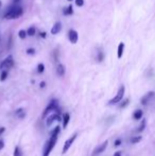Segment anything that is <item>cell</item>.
Wrapping results in <instances>:
<instances>
[{
  "mask_svg": "<svg viewBox=\"0 0 155 156\" xmlns=\"http://www.w3.org/2000/svg\"><path fill=\"white\" fill-rule=\"evenodd\" d=\"M59 134H60V127H55L54 130H53L52 133H51V135H50V139L48 140V142H47L46 146H45L44 155H43V156H49V155H50L51 151L53 150L55 144H57Z\"/></svg>",
  "mask_w": 155,
  "mask_h": 156,
  "instance_id": "cell-1",
  "label": "cell"
},
{
  "mask_svg": "<svg viewBox=\"0 0 155 156\" xmlns=\"http://www.w3.org/2000/svg\"><path fill=\"white\" fill-rule=\"evenodd\" d=\"M23 14V10L20 6H14V8L10 9L4 15L5 19H17Z\"/></svg>",
  "mask_w": 155,
  "mask_h": 156,
  "instance_id": "cell-2",
  "label": "cell"
},
{
  "mask_svg": "<svg viewBox=\"0 0 155 156\" xmlns=\"http://www.w3.org/2000/svg\"><path fill=\"white\" fill-rule=\"evenodd\" d=\"M57 107H59V102H57V100H55V99L51 100V102L47 105L46 109H45L44 113H43V118L47 117L51 112H53V110H57Z\"/></svg>",
  "mask_w": 155,
  "mask_h": 156,
  "instance_id": "cell-3",
  "label": "cell"
},
{
  "mask_svg": "<svg viewBox=\"0 0 155 156\" xmlns=\"http://www.w3.org/2000/svg\"><path fill=\"white\" fill-rule=\"evenodd\" d=\"M124 90H126V88H124V86L122 85L121 87L118 89V92L116 94V96L114 97L112 100H109V102L108 104H117V103H119L120 101L123 99V96H124Z\"/></svg>",
  "mask_w": 155,
  "mask_h": 156,
  "instance_id": "cell-4",
  "label": "cell"
},
{
  "mask_svg": "<svg viewBox=\"0 0 155 156\" xmlns=\"http://www.w3.org/2000/svg\"><path fill=\"white\" fill-rule=\"evenodd\" d=\"M13 65H14V61H13L12 55H9L8 57L4 58L1 64H0V69H1V70H9L10 68H12Z\"/></svg>",
  "mask_w": 155,
  "mask_h": 156,
  "instance_id": "cell-5",
  "label": "cell"
},
{
  "mask_svg": "<svg viewBox=\"0 0 155 156\" xmlns=\"http://www.w3.org/2000/svg\"><path fill=\"white\" fill-rule=\"evenodd\" d=\"M76 138H77V134H74V135H72L69 139L66 140V142L64 144V147H63V151H62L63 154H65V153L69 150V148L72 146V144H74V141L76 140Z\"/></svg>",
  "mask_w": 155,
  "mask_h": 156,
  "instance_id": "cell-6",
  "label": "cell"
},
{
  "mask_svg": "<svg viewBox=\"0 0 155 156\" xmlns=\"http://www.w3.org/2000/svg\"><path fill=\"white\" fill-rule=\"evenodd\" d=\"M107 144H108V141H104L102 144H100L99 147H97L96 149L94 150V153H92V156H97V155H99V154H101L102 152H104L105 150H106V148H107Z\"/></svg>",
  "mask_w": 155,
  "mask_h": 156,
  "instance_id": "cell-7",
  "label": "cell"
},
{
  "mask_svg": "<svg viewBox=\"0 0 155 156\" xmlns=\"http://www.w3.org/2000/svg\"><path fill=\"white\" fill-rule=\"evenodd\" d=\"M68 38H69L71 44H77L78 40H79V35H78V32L76 30H70L68 33Z\"/></svg>",
  "mask_w": 155,
  "mask_h": 156,
  "instance_id": "cell-8",
  "label": "cell"
},
{
  "mask_svg": "<svg viewBox=\"0 0 155 156\" xmlns=\"http://www.w3.org/2000/svg\"><path fill=\"white\" fill-rule=\"evenodd\" d=\"M153 96H154L153 92H149L148 94H146L145 96L141 98V104H143V105H147V104L151 101V99L153 98Z\"/></svg>",
  "mask_w": 155,
  "mask_h": 156,
  "instance_id": "cell-9",
  "label": "cell"
},
{
  "mask_svg": "<svg viewBox=\"0 0 155 156\" xmlns=\"http://www.w3.org/2000/svg\"><path fill=\"white\" fill-rule=\"evenodd\" d=\"M61 120V116H60V113L59 114H53L47 119V125H51L54 121H60Z\"/></svg>",
  "mask_w": 155,
  "mask_h": 156,
  "instance_id": "cell-10",
  "label": "cell"
},
{
  "mask_svg": "<svg viewBox=\"0 0 155 156\" xmlns=\"http://www.w3.org/2000/svg\"><path fill=\"white\" fill-rule=\"evenodd\" d=\"M61 30H62V23H60V21H57V23H54V26H53L52 29H51V34H53V35L59 34Z\"/></svg>",
  "mask_w": 155,
  "mask_h": 156,
  "instance_id": "cell-11",
  "label": "cell"
},
{
  "mask_svg": "<svg viewBox=\"0 0 155 156\" xmlns=\"http://www.w3.org/2000/svg\"><path fill=\"white\" fill-rule=\"evenodd\" d=\"M57 73L59 77H63L65 75V66L63 64H59L57 67Z\"/></svg>",
  "mask_w": 155,
  "mask_h": 156,
  "instance_id": "cell-12",
  "label": "cell"
},
{
  "mask_svg": "<svg viewBox=\"0 0 155 156\" xmlns=\"http://www.w3.org/2000/svg\"><path fill=\"white\" fill-rule=\"evenodd\" d=\"M69 120H70V115L69 114H64L63 116V129H66L69 123Z\"/></svg>",
  "mask_w": 155,
  "mask_h": 156,
  "instance_id": "cell-13",
  "label": "cell"
},
{
  "mask_svg": "<svg viewBox=\"0 0 155 156\" xmlns=\"http://www.w3.org/2000/svg\"><path fill=\"white\" fill-rule=\"evenodd\" d=\"M123 50H124V44L123 43H120L119 46H118V50H117V56L118 58L122 57V54H123Z\"/></svg>",
  "mask_w": 155,
  "mask_h": 156,
  "instance_id": "cell-14",
  "label": "cell"
},
{
  "mask_svg": "<svg viewBox=\"0 0 155 156\" xmlns=\"http://www.w3.org/2000/svg\"><path fill=\"white\" fill-rule=\"evenodd\" d=\"M143 110L141 109H136L134 112V114H133V118L135 119V120H139V119L141 118V117H143Z\"/></svg>",
  "mask_w": 155,
  "mask_h": 156,
  "instance_id": "cell-15",
  "label": "cell"
},
{
  "mask_svg": "<svg viewBox=\"0 0 155 156\" xmlns=\"http://www.w3.org/2000/svg\"><path fill=\"white\" fill-rule=\"evenodd\" d=\"M72 5L70 4V5H68V8H65L64 9V15H71L72 13H74V10H72Z\"/></svg>",
  "mask_w": 155,
  "mask_h": 156,
  "instance_id": "cell-16",
  "label": "cell"
},
{
  "mask_svg": "<svg viewBox=\"0 0 155 156\" xmlns=\"http://www.w3.org/2000/svg\"><path fill=\"white\" fill-rule=\"evenodd\" d=\"M15 114H16V116H18L19 118H23V117H25V115H26V113H25V110H23L22 108H18Z\"/></svg>",
  "mask_w": 155,
  "mask_h": 156,
  "instance_id": "cell-17",
  "label": "cell"
},
{
  "mask_svg": "<svg viewBox=\"0 0 155 156\" xmlns=\"http://www.w3.org/2000/svg\"><path fill=\"white\" fill-rule=\"evenodd\" d=\"M6 78H8V70H2L1 75H0V81H5Z\"/></svg>",
  "mask_w": 155,
  "mask_h": 156,
  "instance_id": "cell-18",
  "label": "cell"
},
{
  "mask_svg": "<svg viewBox=\"0 0 155 156\" xmlns=\"http://www.w3.org/2000/svg\"><path fill=\"white\" fill-rule=\"evenodd\" d=\"M145 129H146V120L143 119V120L141 121V123H140V125H139V127L137 129V132H138V133H141V132H143Z\"/></svg>",
  "mask_w": 155,
  "mask_h": 156,
  "instance_id": "cell-19",
  "label": "cell"
},
{
  "mask_svg": "<svg viewBox=\"0 0 155 156\" xmlns=\"http://www.w3.org/2000/svg\"><path fill=\"white\" fill-rule=\"evenodd\" d=\"M14 156H22V151L19 147H16L14 150Z\"/></svg>",
  "mask_w": 155,
  "mask_h": 156,
  "instance_id": "cell-20",
  "label": "cell"
},
{
  "mask_svg": "<svg viewBox=\"0 0 155 156\" xmlns=\"http://www.w3.org/2000/svg\"><path fill=\"white\" fill-rule=\"evenodd\" d=\"M18 35H19V37L21 38V40H25L26 37H27V31H25V30H20V31L18 32Z\"/></svg>",
  "mask_w": 155,
  "mask_h": 156,
  "instance_id": "cell-21",
  "label": "cell"
},
{
  "mask_svg": "<svg viewBox=\"0 0 155 156\" xmlns=\"http://www.w3.org/2000/svg\"><path fill=\"white\" fill-rule=\"evenodd\" d=\"M27 34L29 36H33L34 34H35V28H34V27H30L29 29H28V31H27Z\"/></svg>",
  "mask_w": 155,
  "mask_h": 156,
  "instance_id": "cell-22",
  "label": "cell"
},
{
  "mask_svg": "<svg viewBox=\"0 0 155 156\" xmlns=\"http://www.w3.org/2000/svg\"><path fill=\"white\" fill-rule=\"evenodd\" d=\"M45 70V65L44 64H38L37 66V72L38 73H43Z\"/></svg>",
  "mask_w": 155,
  "mask_h": 156,
  "instance_id": "cell-23",
  "label": "cell"
},
{
  "mask_svg": "<svg viewBox=\"0 0 155 156\" xmlns=\"http://www.w3.org/2000/svg\"><path fill=\"white\" fill-rule=\"evenodd\" d=\"M141 140V136H136V137H133L132 139H131V142L132 144H137V142H139Z\"/></svg>",
  "mask_w": 155,
  "mask_h": 156,
  "instance_id": "cell-24",
  "label": "cell"
},
{
  "mask_svg": "<svg viewBox=\"0 0 155 156\" xmlns=\"http://www.w3.org/2000/svg\"><path fill=\"white\" fill-rule=\"evenodd\" d=\"M76 1V5H78V6H83L84 5V0H74Z\"/></svg>",
  "mask_w": 155,
  "mask_h": 156,
  "instance_id": "cell-25",
  "label": "cell"
},
{
  "mask_svg": "<svg viewBox=\"0 0 155 156\" xmlns=\"http://www.w3.org/2000/svg\"><path fill=\"white\" fill-rule=\"evenodd\" d=\"M129 102H130V100H129V99H126V100H124L123 102H122L121 104H120V107H121V108L126 107V105H128V104H129Z\"/></svg>",
  "mask_w": 155,
  "mask_h": 156,
  "instance_id": "cell-26",
  "label": "cell"
},
{
  "mask_svg": "<svg viewBox=\"0 0 155 156\" xmlns=\"http://www.w3.org/2000/svg\"><path fill=\"white\" fill-rule=\"evenodd\" d=\"M27 53L31 55V54H34V53H35V50H34V49H32V48H30V49H28V50H27Z\"/></svg>",
  "mask_w": 155,
  "mask_h": 156,
  "instance_id": "cell-27",
  "label": "cell"
},
{
  "mask_svg": "<svg viewBox=\"0 0 155 156\" xmlns=\"http://www.w3.org/2000/svg\"><path fill=\"white\" fill-rule=\"evenodd\" d=\"M120 144H121V140H120V139H117V140H116V141H115V146H116V147H118V146H120Z\"/></svg>",
  "mask_w": 155,
  "mask_h": 156,
  "instance_id": "cell-28",
  "label": "cell"
},
{
  "mask_svg": "<svg viewBox=\"0 0 155 156\" xmlns=\"http://www.w3.org/2000/svg\"><path fill=\"white\" fill-rule=\"evenodd\" d=\"M3 147H4V141L0 139V150H2V149H3Z\"/></svg>",
  "mask_w": 155,
  "mask_h": 156,
  "instance_id": "cell-29",
  "label": "cell"
},
{
  "mask_svg": "<svg viewBox=\"0 0 155 156\" xmlns=\"http://www.w3.org/2000/svg\"><path fill=\"white\" fill-rule=\"evenodd\" d=\"M4 131H5V129H4V127H0V135H1L2 133H4Z\"/></svg>",
  "mask_w": 155,
  "mask_h": 156,
  "instance_id": "cell-30",
  "label": "cell"
},
{
  "mask_svg": "<svg viewBox=\"0 0 155 156\" xmlns=\"http://www.w3.org/2000/svg\"><path fill=\"white\" fill-rule=\"evenodd\" d=\"M114 156H121V152H120V151H118V152H116L115 154H114Z\"/></svg>",
  "mask_w": 155,
  "mask_h": 156,
  "instance_id": "cell-31",
  "label": "cell"
},
{
  "mask_svg": "<svg viewBox=\"0 0 155 156\" xmlns=\"http://www.w3.org/2000/svg\"><path fill=\"white\" fill-rule=\"evenodd\" d=\"M40 36H42V37H46V33H45V32H43V33H42V32H40Z\"/></svg>",
  "mask_w": 155,
  "mask_h": 156,
  "instance_id": "cell-32",
  "label": "cell"
},
{
  "mask_svg": "<svg viewBox=\"0 0 155 156\" xmlns=\"http://www.w3.org/2000/svg\"><path fill=\"white\" fill-rule=\"evenodd\" d=\"M45 85H46V83H45V82H43V83H40V87H45Z\"/></svg>",
  "mask_w": 155,
  "mask_h": 156,
  "instance_id": "cell-33",
  "label": "cell"
},
{
  "mask_svg": "<svg viewBox=\"0 0 155 156\" xmlns=\"http://www.w3.org/2000/svg\"><path fill=\"white\" fill-rule=\"evenodd\" d=\"M13 1H14L15 3H17V2H19V1H20V0H13Z\"/></svg>",
  "mask_w": 155,
  "mask_h": 156,
  "instance_id": "cell-34",
  "label": "cell"
},
{
  "mask_svg": "<svg viewBox=\"0 0 155 156\" xmlns=\"http://www.w3.org/2000/svg\"><path fill=\"white\" fill-rule=\"evenodd\" d=\"M0 8H1V1H0Z\"/></svg>",
  "mask_w": 155,
  "mask_h": 156,
  "instance_id": "cell-35",
  "label": "cell"
},
{
  "mask_svg": "<svg viewBox=\"0 0 155 156\" xmlns=\"http://www.w3.org/2000/svg\"><path fill=\"white\" fill-rule=\"evenodd\" d=\"M68 1H72V0H68Z\"/></svg>",
  "mask_w": 155,
  "mask_h": 156,
  "instance_id": "cell-36",
  "label": "cell"
}]
</instances>
